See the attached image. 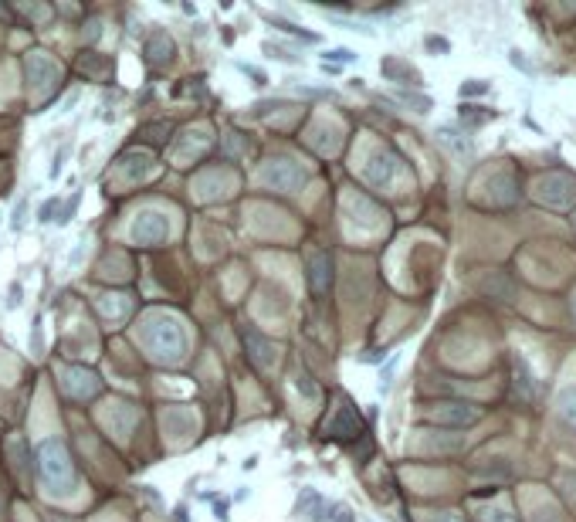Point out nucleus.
Masks as SVG:
<instances>
[{"label": "nucleus", "instance_id": "nucleus-20", "mask_svg": "<svg viewBox=\"0 0 576 522\" xmlns=\"http://www.w3.org/2000/svg\"><path fill=\"white\" fill-rule=\"evenodd\" d=\"M58 207H61V204H58V197H51V200H45V207L38 210V221H41V224H51V221H54V214H58Z\"/></svg>", "mask_w": 576, "mask_h": 522}, {"label": "nucleus", "instance_id": "nucleus-14", "mask_svg": "<svg viewBox=\"0 0 576 522\" xmlns=\"http://www.w3.org/2000/svg\"><path fill=\"white\" fill-rule=\"evenodd\" d=\"M397 102L410 105L414 112H431V109H434V102H431L427 95H417V92H397Z\"/></svg>", "mask_w": 576, "mask_h": 522}, {"label": "nucleus", "instance_id": "nucleus-9", "mask_svg": "<svg viewBox=\"0 0 576 522\" xmlns=\"http://www.w3.org/2000/svg\"><path fill=\"white\" fill-rule=\"evenodd\" d=\"M380 72L387 75L390 81H403V85H420L417 68H410L407 61H397V58H383L380 61Z\"/></svg>", "mask_w": 576, "mask_h": 522}, {"label": "nucleus", "instance_id": "nucleus-8", "mask_svg": "<svg viewBox=\"0 0 576 522\" xmlns=\"http://www.w3.org/2000/svg\"><path fill=\"white\" fill-rule=\"evenodd\" d=\"M173 54H177V48H173L170 34H163V31H157V34L146 41V61H150V65H170Z\"/></svg>", "mask_w": 576, "mask_h": 522}, {"label": "nucleus", "instance_id": "nucleus-1", "mask_svg": "<svg viewBox=\"0 0 576 522\" xmlns=\"http://www.w3.org/2000/svg\"><path fill=\"white\" fill-rule=\"evenodd\" d=\"M41 478L51 485V489H68L72 485V461H68V451L61 441H45L41 444Z\"/></svg>", "mask_w": 576, "mask_h": 522}, {"label": "nucleus", "instance_id": "nucleus-16", "mask_svg": "<svg viewBox=\"0 0 576 522\" xmlns=\"http://www.w3.org/2000/svg\"><path fill=\"white\" fill-rule=\"evenodd\" d=\"M275 27H282L285 34H295V38H302V41H309V45H315L319 41V34H312V31H302V27H295V24H288V21H282V17H268Z\"/></svg>", "mask_w": 576, "mask_h": 522}, {"label": "nucleus", "instance_id": "nucleus-3", "mask_svg": "<svg viewBox=\"0 0 576 522\" xmlns=\"http://www.w3.org/2000/svg\"><path fill=\"white\" fill-rule=\"evenodd\" d=\"M262 180L268 183V187H275V190H285V193H291V190H298V187H302V180H305V170H302L298 163L278 159V163H268V166H264Z\"/></svg>", "mask_w": 576, "mask_h": 522}, {"label": "nucleus", "instance_id": "nucleus-15", "mask_svg": "<svg viewBox=\"0 0 576 522\" xmlns=\"http://www.w3.org/2000/svg\"><path fill=\"white\" fill-rule=\"evenodd\" d=\"M262 52L268 54V58H278V61H285V65H298V61H302L298 54H291L285 45H275V41H264Z\"/></svg>", "mask_w": 576, "mask_h": 522}, {"label": "nucleus", "instance_id": "nucleus-11", "mask_svg": "<svg viewBox=\"0 0 576 522\" xmlns=\"http://www.w3.org/2000/svg\"><path fill=\"white\" fill-rule=\"evenodd\" d=\"M393 166H397V163H393L390 153H376V157L367 163V180L376 183V187H383V183L393 177Z\"/></svg>", "mask_w": 576, "mask_h": 522}, {"label": "nucleus", "instance_id": "nucleus-18", "mask_svg": "<svg viewBox=\"0 0 576 522\" xmlns=\"http://www.w3.org/2000/svg\"><path fill=\"white\" fill-rule=\"evenodd\" d=\"M326 522H356V516H353V509H349V505L333 502V505H329V519H326Z\"/></svg>", "mask_w": 576, "mask_h": 522}, {"label": "nucleus", "instance_id": "nucleus-23", "mask_svg": "<svg viewBox=\"0 0 576 522\" xmlns=\"http://www.w3.org/2000/svg\"><path fill=\"white\" fill-rule=\"evenodd\" d=\"M24 214H27V204H24V200H21V204H17V210H14V221H10V231H21V228H24Z\"/></svg>", "mask_w": 576, "mask_h": 522}, {"label": "nucleus", "instance_id": "nucleus-28", "mask_svg": "<svg viewBox=\"0 0 576 522\" xmlns=\"http://www.w3.org/2000/svg\"><path fill=\"white\" fill-rule=\"evenodd\" d=\"M21 306V285H10V299H7V309H17Z\"/></svg>", "mask_w": 576, "mask_h": 522}, {"label": "nucleus", "instance_id": "nucleus-22", "mask_svg": "<svg viewBox=\"0 0 576 522\" xmlns=\"http://www.w3.org/2000/svg\"><path fill=\"white\" fill-rule=\"evenodd\" d=\"M481 92H488V81H468V85H461V95H481Z\"/></svg>", "mask_w": 576, "mask_h": 522}, {"label": "nucleus", "instance_id": "nucleus-4", "mask_svg": "<svg viewBox=\"0 0 576 522\" xmlns=\"http://www.w3.org/2000/svg\"><path fill=\"white\" fill-rule=\"evenodd\" d=\"M170 235V221L163 217V214H143V217H136V224H132V237L139 241V244H163Z\"/></svg>", "mask_w": 576, "mask_h": 522}, {"label": "nucleus", "instance_id": "nucleus-24", "mask_svg": "<svg viewBox=\"0 0 576 522\" xmlns=\"http://www.w3.org/2000/svg\"><path fill=\"white\" fill-rule=\"evenodd\" d=\"M295 387H298V390L305 393V397H309V400H312V397H315V387H312V380H309V377H305V373H298V380H295Z\"/></svg>", "mask_w": 576, "mask_h": 522}, {"label": "nucleus", "instance_id": "nucleus-26", "mask_svg": "<svg viewBox=\"0 0 576 522\" xmlns=\"http://www.w3.org/2000/svg\"><path fill=\"white\" fill-rule=\"evenodd\" d=\"M237 68H241V72H244V75H251V79H255V85H264V72H258V68H251V65H237Z\"/></svg>", "mask_w": 576, "mask_h": 522}, {"label": "nucleus", "instance_id": "nucleus-13", "mask_svg": "<svg viewBox=\"0 0 576 522\" xmlns=\"http://www.w3.org/2000/svg\"><path fill=\"white\" fill-rule=\"evenodd\" d=\"M339 431H349V434H360V420L353 418L349 404H346V407H342V411H339V418H336V420H333V424H329V434H333V438H339ZM349 434H346V438H349Z\"/></svg>", "mask_w": 576, "mask_h": 522}, {"label": "nucleus", "instance_id": "nucleus-19", "mask_svg": "<svg viewBox=\"0 0 576 522\" xmlns=\"http://www.w3.org/2000/svg\"><path fill=\"white\" fill-rule=\"evenodd\" d=\"M61 217H58V224H68V221H72V217H75V210H79V193H72V197H68V200H65V204H61Z\"/></svg>", "mask_w": 576, "mask_h": 522}, {"label": "nucleus", "instance_id": "nucleus-12", "mask_svg": "<svg viewBox=\"0 0 576 522\" xmlns=\"http://www.w3.org/2000/svg\"><path fill=\"white\" fill-rule=\"evenodd\" d=\"M54 72H58V68H54L51 61H45V58H38V54L27 58V75H31V81H34L38 88H45V85L54 79Z\"/></svg>", "mask_w": 576, "mask_h": 522}, {"label": "nucleus", "instance_id": "nucleus-21", "mask_svg": "<svg viewBox=\"0 0 576 522\" xmlns=\"http://www.w3.org/2000/svg\"><path fill=\"white\" fill-rule=\"evenodd\" d=\"M329 61H356V52H349V48H333V52H326V65Z\"/></svg>", "mask_w": 576, "mask_h": 522}, {"label": "nucleus", "instance_id": "nucleus-6", "mask_svg": "<svg viewBox=\"0 0 576 522\" xmlns=\"http://www.w3.org/2000/svg\"><path fill=\"white\" fill-rule=\"evenodd\" d=\"M329 282H333V258L326 251H315L309 258V285L312 292H326Z\"/></svg>", "mask_w": 576, "mask_h": 522}, {"label": "nucleus", "instance_id": "nucleus-2", "mask_svg": "<svg viewBox=\"0 0 576 522\" xmlns=\"http://www.w3.org/2000/svg\"><path fill=\"white\" fill-rule=\"evenodd\" d=\"M146 342L163 360H180V353H184V333L177 322H150Z\"/></svg>", "mask_w": 576, "mask_h": 522}, {"label": "nucleus", "instance_id": "nucleus-10", "mask_svg": "<svg viewBox=\"0 0 576 522\" xmlns=\"http://www.w3.org/2000/svg\"><path fill=\"white\" fill-rule=\"evenodd\" d=\"M431 418L445 420V424H472V420L478 418V411L468 407V404H447V407H438Z\"/></svg>", "mask_w": 576, "mask_h": 522}, {"label": "nucleus", "instance_id": "nucleus-25", "mask_svg": "<svg viewBox=\"0 0 576 522\" xmlns=\"http://www.w3.org/2000/svg\"><path fill=\"white\" fill-rule=\"evenodd\" d=\"M65 159H68V146H61L58 153H54V163H51V177L61 173V166H65Z\"/></svg>", "mask_w": 576, "mask_h": 522}, {"label": "nucleus", "instance_id": "nucleus-29", "mask_svg": "<svg viewBox=\"0 0 576 522\" xmlns=\"http://www.w3.org/2000/svg\"><path fill=\"white\" fill-rule=\"evenodd\" d=\"M214 516H217L221 522L227 519V502H217V505H214Z\"/></svg>", "mask_w": 576, "mask_h": 522}, {"label": "nucleus", "instance_id": "nucleus-7", "mask_svg": "<svg viewBox=\"0 0 576 522\" xmlns=\"http://www.w3.org/2000/svg\"><path fill=\"white\" fill-rule=\"evenodd\" d=\"M244 342H248V353H251V360L262 366V370H268V366L275 363V346L264 340L262 333H255V329H244Z\"/></svg>", "mask_w": 576, "mask_h": 522}, {"label": "nucleus", "instance_id": "nucleus-5", "mask_svg": "<svg viewBox=\"0 0 576 522\" xmlns=\"http://www.w3.org/2000/svg\"><path fill=\"white\" fill-rule=\"evenodd\" d=\"M295 516H305L309 522H326L329 519V505L315 489H302V496L295 502Z\"/></svg>", "mask_w": 576, "mask_h": 522}, {"label": "nucleus", "instance_id": "nucleus-17", "mask_svg": "<svg viewBox=\"0 0 576 522\" xmlns=\"http://www.w3.org/2000/svg\"><path fill=\"white\" fill-rule=\"evenodd\" d=\"M515 370H519V380H515V383H519V397H532L536 387H532V380H529V370H525L522 356H515Z\"/></svg>", "mask_w": 576, "mask_h": 522}, {"label": "nucleus", "instance_id": "nucleus-27", "mask_svg": "<svg viewBox=\"0 0 576 522\" xmlns=\"http://www.w3.org/2000/svg\"><path fill=\"white\" fill-rule=\"evenodd\" d=\"M424 45H427L431 52H447V41H445V38H427Z\"/></svg>", "mask_w": 576, "mask_h": 522}]
</instances>
